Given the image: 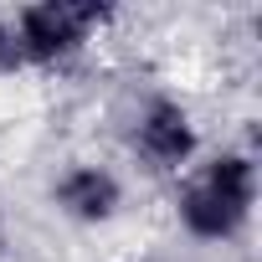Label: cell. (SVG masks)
<instances>
[{"label": "cell", "mask_w": 262, "mask_h": 262, "mask_svg": "<svg viewBox=\"0 0 262 262\" xmlns=\"http://www.w3.org/2000/svg\"><path fill=\"white\" fill-rule=\"evenodd\" d=\"M123 201H128L123 175L108 170V165H98V160H72L52 180V206L72 226H108L123 211Z\"/></svg>", "instance_id": "4"}, {"label": "cell", "mask_w": 262, "mask_h": 262, "mask_svg": "<svg viewBox=\"0 0 262 262\" xmlns=\"http://www.w3.org/2000/svg\"><path fill=\"white\" fill-rule=\"evenodd\" d=\"M257 206V160L247 149L211 155L180 190H175V221L190 242H236Z\"/></svg>", "instance_id": "1"}, {"label": "cell", "mask_w": 262, "mask_h": 262, "mask_svg": "<svg viewBox=\"0 0 262 262\" xmlns=\"http://www.w3.org/2000/svg\"><path fill=\"white\" fill-rule=\"evenodd\" d=\"M11 257V216H6V206H0V262Z\"/></svg>", "instance_id": "5"}, {"label": "cell", "mask_w": 262, "mask_h": 262, "mask_svg": "<svg viewBox=\"0 0 262 262\" xmlns=\"http://www.w3.org/2000/svg\"><path fill=\"white\" fill-rule=\"evenodd\" d=\"M128 144L134 155L155 170V175H180L195 165L201 155V128L190 118V108L180 98H149L139 113H134V128H128Z\"/></svg>", "instance_id": "3"}, {"label": "cell", "mask_w": 262, "mask_h": 262, "mask_svg": "<svg viewBox=\"0 0 262 262\" xmlns=\"http://www.w3.org/2000/svg\"><path fill=\"white\" fill-rule=\"evenodd\" d=\"M108 21H113V6H103V0H36V6H21L16 21L6 26L21 67H62Z\"/></svg>", "instance_id": "2"}]
</instances>
